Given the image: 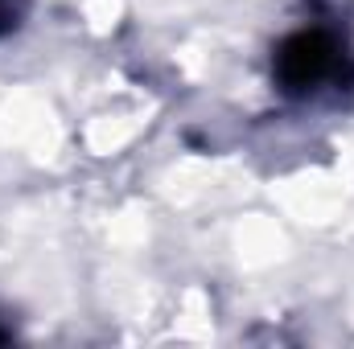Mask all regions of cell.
Segmentation results:
<instances>
[{"label": "cell", "instance_id": "1", "mask_svg": "<svg viewBox=\"0 0 354 349\" xmlns=\"http://www.w3.org/2000/svg\"><path fill=\"white\" fill-rule=\"evenodd\" d=\"M272 83L284 99L317 103L354 90V54L351 46L322 25L292 29L272 50Z\"/></svg>", "mask_w": 354, "mask_h": 349}, {"label": "cell", "instance_id": "2", "mask_svg": "<svg viewBox=\"0 0 354 349\" xmlns=\"http://www.w3.org/2000/svg\"><path fill=\"white\" fill-rule=\"evenodd\" d=\"M21 17H25V0H0V37L12 33L21 25Z\"/></svg>", "mask_w": 354, "mask_h": 349}, {"label": "cell", "instance_id": "3", "mask_svg": "<svg viewBox=\"0 0 354 349\" xmlns=\"http://www.w3.org/2000/svg\"><path fill=\"white\" fill-rule=\"evenodd\" d=\"M8 337H12V329H8V325L0 321V341H8Z\"/></svg>", "mask_w": 354, "mask_h": 349}]
</instances>
